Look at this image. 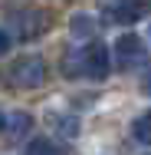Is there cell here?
<instances>
[{
  "label": "cell",
  "instance_id": "obj_1",
  "mask_svg": "<svg viewBox=\"0 0 151 155\" xmlns=\"http://www.w3.org/2000/svg\"><path fill=\"white\" fill-rule=\"evenodd\" d=\"M0 79L10 86V89H36L46 83V63L43 56H17L10 66L0 69Z\"/></svg>",
  "mask_w": 151,
  "mask_h": 155
},
{
  "label": "cell",
  "instance_id": "obj_2",
  "mask_svg": "<svg viewBox=\"0 0 151 155\" xmlns=\"http://www.w3.org/2000/svg\"><path fill=\"white\" fill-rule=\"evenodd\" d=\"M10 23H13V30L20 40H36L39 33L49 30V10H39V7H23V10H17L13 17H10Z\"/></svg>",
  "mask_w": 151,
  "mask_h": 155
},
{
  "label": "cell",
  "instance_id": "obj_3",
  "mask_svg": "<svg viewBox=\"0 0 151 155\" xmlns=\"http://www.w3.org/2000/svg\"><path fill=\"white\" fill-rule=\"evenodd\" d=\"M109 69H112V63H109V46H105V43L92 40L89 46H79V73H82V76L105 79Z\"/></svg>",
  "mask_w": 151,
  "mask_h": 155
},
{
  "label": "cell",
  "instance_id": "obj_4",
  "mask_svg": "<svg viewBox=\"0 0 151 155\" xmlns=\"http://www.w3.org/2000/svg\"><path fill=\"white\" fill-rule=\"evenodd\" d=\"M148 13H151V0H115V3L105 10V17H109L112 23H121V27L138 23V20H145Z\"/></svg>",
  "mask_w": 151,
  "mask_h": 155
},
{
  "label": "cell",
  "instance_id": "obj_5",
  "mask_svg": "<svg viewBox=\"0 0 151 155\" xmlns=\"http://www.w3.org/2000/svg\"><path fill=\"white\" fill-rule=\"evenodd\" d=\"M141 56H145V46H141V40L135 33L118 36V43H115V63H118V69H131L135 63H141Z\"/></svg>",
  "mask_w": 151,
  "mask_h": 155
},
{
  "label": "cell",
  "instance_id": "obj_6",
  "mask_svg": "<svg viewBox=\"0 0 151 155\" xmlns=\"http://www.w3.org/2000/svg\"><path fill=\"white\" fill-rule=\"evenodd\" d=\"M131 132H135V139H138L141 145H151V109L145 112V116H138V119H135Z\"/></svg>",
  "mask_w": 151,
  "mask_h": 155
},
{
  "label": "cell",
  "instance_id": "obj_7",
  "mask_svg": "<svg viewBox=\"0 0 151 155\" xmlns=\"http://www.w3.org/2000/svg\"><path fill=\"white\" fill-rule=\"evenodd\" d=\"M69 30L76 33V36H92L95 33V23H92V17H86V13H76L72 23H69Z\"/></svg>",
  "mask_w": 151,
  "mask_h": 155
},
{
  "label": "cell",
  "instance_id": "obj_8",
  "mask_svg": "<svg viewBox=\"0 0 151 155\" xmlns=\"http://www.w3.org/2000/svg\"><path fill=\"white\" fill-rule=\"evenodd\" d=\"M23 155H56V149H53V142H46V139H33L30 149Z\"/></svg>",
  "mask_w": 151,
  "mask_h": 155
},
{
  "label": "cell",
  "instance_id": "obj_9",
  "mask_svg": "<svg viewBox=\"0 0 151 155\" xmlns=\"http://www.w3.org/2000/svg\"><path fill=\"white\" fill-rule=\"evenodd\" d=\"M27 129H30V116H27V112H17V116L10 119V135H13V139L23 135Z\"/></svg>",
  "mask_w": 151,
  "mask_h": 155
},
{
  "label": "cell",
  "instance_id": "obj_10",
  "mask_svg": "<svg viewBox=\"0 0 151 155\" xmlns=\"http://www.w3.org/2000/svg\"><path fill=\"white\" fill-rule=\"evenodd\" d=\"M141 89H145V93L151 96V63L145 66V76H141Z\"/></svg>",
  "mask_w": 151,
  "mask_h": 155
},
{
  "label": "cell",
  "instance_id": "obj_11",
  "mask_svg": "<svg viewBox=\"0 0 151 155\" xmlns=\"http://www.w3.org/2000/svg\"><path fill=\"white\" fill-rule=\"evenodd\" d=\"M7 50H10V33H7V30H0V56H3Z\"/></svg>",
  "mask_w": 151,
  "mask_h": 155
},
{
  "label": "cell",
  "instance_id": "obj_12",
  "mask_svg": "<svg viewBox=\"0 0 151 155\" xmlns=\"http://www.w3.org/2000/svg\"><path fill=\"white\" fill-rule=\"evenodd\" d=\"M0 129H3V116H0Z\"/></svg>",
  "mask_w": 151,
  "mask_h": 155
}]
</instances>
